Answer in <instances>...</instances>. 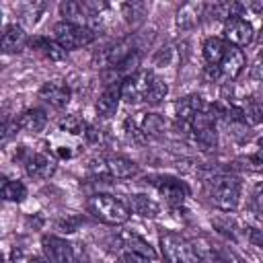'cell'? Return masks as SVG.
Wrapping results in <instances>:
<instances>
[{
	"mask_svg": "<svg viewBox=\"0 0 263 263\" xmlns=\"http://www.w3.org/2000/svg\"><path fill=\"white\" fill-rule=\"evenodd\" d=\"M205 193L218 210L232 212L240 201L242 183L234 175H216L205 183Z\"/></svg>",
	"mask_w": 263,
	"mask_h": 263,
	"instance_id": "obj_1",
	"label": "cell"
},
{
	"mask_svg": "<svg viewBox=\"0 0 263 263\" xmlns=\"http://www.w3.org/2000/svg\"><path fill=\"white\" fill-rule=\"evenodd\" d=\"M88 212L99 218L101 222L105 224H113V226H119V224H125L129 220V205H125L121 199L113 197V195H107V193H97L88 199Z\"/></svg>",
	"mask_w": 263,
	"mask_h": 263,
	"instance_id": "obj_2",
	"label": "cell"
},
{
	"mask_svg": "<svg viewBox=\"0 0 263 263\" xmlns=\"http://www.w3.org/2000/svg\"><path fill=\"white\" fill-rule=\"evenodd\" d=\"M160 251L166 263H201L193 247L181 234L171 232V230L160 234Z\"/></svg>",
	"mask_w": 263,
	"mask_h": 263,
	"instance_id": "obj_3",
	"label": "cell"
},
{
	"mask_svg": "<svg viewBox=\"0 0 263 263\" xmlns=\"http://www.w3.org/2000/svg\"><path fill=\"white\" fill-rule=\"evenodd\" d=\"M53 39L66 49H80L88 43L95 41V31L88 29V27H80V25H72V23H58L53 27Z\"/></svg>",
	"mask_w": 263,
	"mask_h": 263,
	"instance_id": "obj_4",
	"label": "cell"
},
{
	"mask_svg": "<svg viewBox=\"0 0 263 263\" xmlns=\"http://www.w3.org/2000/svg\"><path fill=\"white\" fill-rule=\"evenodd\" d=\"M156 74L150 70H138L136 74L127 76L121 82V101L136 105V103H146V97L152 88Z\"/></svg>",
	"mask_w": 263,
	"mask_h": 263,
	"instance_id": "obj_5",
	"label": "cell"
},
{
	"mask_svg": "<svg viewBox=\"0 0 263 263\" xmlns=\"http://www.w3.org/2000/svg\"><path fill=\"white\" fill-rule=\"evenodd\" d=\"M154 249L138 234H125L121 242L119 263H154Z\"/></svg>",
	"mask_w": 263,
	"mask_h": 263,
	"instance_id": "obj_6",
	"label": "cell"
},
{
	"mask_svg": "<svg viewBox=\"0 0 263 263\" xmlns=\"http://www.w3.org/2000/svg\"><path fill=\"white\" fill-rule=\"evenodd\" d=\"M92 168L101 175H109L115 179H127V177H134L138 173V164L125 156H119V154H109V156L97 158Z\"/></svg>",
	"mask_w": 263,
	"mask_h": 263,
	"instance_id": "obj_7",
	"label": "cell"
},
{
	"mask_svg": "<svg viewBox=\"0 0 263 263\" xmlns=\"http://www.w3.org/2000/svg\"><path fill=\"white\" fill-rule=\"evenodd\" d=\"M150 185H154L158 189L160 195H164V199L171 205H181L187 197H189V189L183 181L175 179V177H152Z\"/></svg>",
	"mask_w": 263,
	"mask_h": 263,
	"instance_id": "obj_8",
	"label": "cell"
},
{
	"mask_svg": "<svg viewBox=\"0 0 263 263\" xmlns=\"http://www.w3.org/2000/svg\"><path fill=\"white\" fill-rule=\"evenodd\" d=\"M224 39L234 47H247L255 39L253 25L245 18H230L224 23Z\"/></svg>",
	"mask_w": 263,
	"mask_h": 263,
	"instance_id": "obj_9",
	"label": "cell"
},
{
	"mask_svg": "<svg viewBox=\"0 0 263 263\" xmlns=\"http://www.w3.org/2000/svg\"><path fill=\"white\" fill-rule=\"evenodd\" d=\"M41 247L47 263H72L74 259V247L60 236H43Z\"/></svg>",
	"mask_w": 263,
	"mask_h": 263,
	"instance_id": "obj_10",
	"label": "cell"
},
{
	"mask_svg": "<svg viewBox=\"0 0 263 263\" xmlns=\"http://www.w3.org/2000/svg\"><path fill=\"white\" fill-rule=\"evenodd\" d=\"M25 171L29 177L45 181L55 173V160L45 152H33L25 160Z\"/></svg>",
	"mask_w": 263,
	"mask_h": 263,
	"instance_id": "obj_11",
	"label": "cell"
},
{
	"mask_svg": "<svg viewBox=\"0 0 263 263\" xmlns=\"http://www.w3.org/2000/svg\"><path fill=\"white\" fill-rule=\"evenodd\" d=\"M70 97H72L70 88L60 80H49L39 88V99H43L55 109H64L70 103Z\"/></svg>",
	"mask_w": 263,
	"mask_h": 263,
	"instance_id": "obj_12",
	"label": "cell"
},
{
	"mask_svg": "<svg viewBox=\"0 0 263 263\" xmlns=\"http://www.w3.org/2000/svg\"><path fill=\"white\" fill-rule=\"evenodd\" d=\"M60 14L64 16L66 23H72V25H80V27H90L92 23V14L86 6V2H76V0H68V2H62L60 4Z\"/></svg>",
	"mask_w": 263,
	"mask_h": 263,
	"instance_id": "obj_13",
	"label": "cell"
},
{
	"mask_svg": "<svg viewBox=\"0 0 263 263\" xmlns=\"http://www.w3.org/2000/svg\"><path fill=\"white\" fill-rule=\"evenodd\" d=\"M119 101H121V84H107L105 90L97 99V105H95L97 115L103 119L113 117L119 107Z\"/></svg>",
	"mask_w": 263,
	"mask_h": 263,
	"instance_id": "obj_14",
	"label": "cell"
},
{
	"mask_svg": "<svg viewBox=\"0 0 263 263\" xmlns=\"http://www.w3.org/2000/svg\"><path fill=\"white\" fill-rule=\"evenodd\" d=\"M205 107H208V105L203 103V99H201L199 95H187V97H183L181 101L175 103L177 121H181V123H185V125L189 127V123L193 121V117H195L197 113H201Z\"/></svg>",
	"mask_w": 263,
	"mask_h": 263,
	"instance_id": "obj_15",
	"label": "cell"
},
{
	"mask_svg": "<svg viewBox=\"0 0 263 263\" xmlns=\"http://www.w3.org/2000/svg\"><path fill=\"white\" fill-rule=\"evenodd\" d=\"M242 68H245V53H242V49L230 45L228 51H226V55L222 58V62L218 66L220 74L224 78H228V80H234L242 72Z\"/></svg>",
	"mask_w": 263,
	"mask_h": 263,
	"instance_id": "obj_16",
	"label": "cell"
},
{
	"mask_svg": "<svg viewBox=\"0 0 263 263\" xmlns=\"http://www.w3.org/2000/svg\"><path fill=\"white\" fill-rule=\"evenodd\" d=\"M16 125H18V129H23L27 134H39L47 125V115H45L43 109L33 107V109H27V111L21 113Z\"/></svg>",
	"mask_w": 263,
	"mask_h": 263,
	"instance_id": "obj_17",
	"label": "cell"
},
{
	"mask_svg": "<svg viewBox=\"0 0 263 263\" xmlns=\"http://www.w3.org/2000/svg\"><path fill=\"white\" fill-rule=\"evenodd\" d=\"M27 43V33L21 25H8L2 33V51L4 53H16L25 47Z\"/></svg>",
	"mask_w": 263,
	"mask_h": 263,
	"instance_id": "obj_18",
	"label": "cell"
},
{
	"mask_svg": "<svg viewBox=\"0 0 263 263\" xmlns=\"http://www.w3.org/2000/svg\"><path fill=\"white\" fill-rule=\"evenodd\" d=\"M31 47H33V51H37L39 55H43L45 60H51V62H60V60L66 58V49L55 39L33 37L31 39Z\"/></svg>",
	"mask_w": 263,
	"mask_h": 263,
	"instance_id": "obj_19",
	"label": "cell"
},
{
	"mask_svg": "<svg viewBox=\"0 0 263 263\" xmlns=\"http://www.w3.org/2000/svg\"><path fill=\"white\" fill-rule=\"evenodd\" d=\"M228 47H230V43L226 39H220V37L205 39V43H203V58H205V62L210 66H216L218 68L220 62H222V58L226 55Z\"/></svg>",
	"mask_w": 263,
	"mask_h": 263,
	"instance_id": "obj_20",
	"label": "cell"
},
{
	"mask_svg": "<svg viewBox=\"0 0 263 263\" xmlns=\"http://www.w3.org/2000/svg\"><path fill=\"white\" fill-rule=\"evenodd\" d=\"M129 210H132L134 214L142 216V218H154V216L160 212L158 203H156L152 197L142 195V193H138V195H132V197H129Z\"/></svg>",
	"mask_w": 263,
	"mask_h": 263,
	"instance_id": "obj_21",
	"label": "cell"
},
{
	"mask_svg": "<svg viewBox=\"0 0 263 263\" xmlns=\"http://www.w3.org/2000/svg\"><path fill=\"white\" fill-rule=\"evenodd\" d=\"M144 138H154L164 132V119L158 113H144L142 119H134Z\"/></svg>",
	"mask_w": 263,
	"mask_h": 263,
	"instance_id": "obj_22",
	"label": "cell"
},
{
	"mask_svg": "<svg viewBox=\"0 0 263 263\" xmlns=\"http://www.w3.org/2000/svg\"><path fill=\"white\" fill-rule=\"evenodd\" d=\"M0 193H2V199H6V201H23L27 197V187L23 181L8 179L2 183Z\"/></svg>",
	"mask_w": 263,
	"mask_h": 263,
	"instance_id": "obj_23",
	"label": "cell"
},
{
	"mask_svg": "<svg viewBox=\"0 0 263 263\" xmlns=\"http://www.w3.org/2000/svg\"><path fill=\"white\" fill-rule=\"evenodd\" d=\"M203 10V4H185L177 14V25L181 29H189L199 21V12Z\"/></svg>",
	"mask_w": 263,
	"mask_h": 263,
	"instance_id": "obj_24",
	"label": "cell"
},
{
	"mask_svg": "<svg viewBox=\"0 0 263 263\" xmlns=\"http://www.w3.org/2000/svg\"><path fill=\"white\" fill-rule=\"evenodd\" d=\"M238 109H240L242 119H245L247 125H257V123L263 121V107L255 99H247L245 105H240Z\"/></svg>",
	"mask_w": 263,
	"mask_h": 263,
	"instance_id": "obj_25",
	"label": "cell"
},
{
	"mask_svg": "<svg viewBox=\"0 0 263 263\" xmlns=\"http://www.w3.org/2000/svg\"><path fill=\"white\" fill-rule=\"evenodd\" d=\"M121 12H123V16H125L127 23L136 25V23H140V21L146 16L148 4H146V2H125V4L121 6Z\"/></svg>",
	"mask_w": 263,
	"mask_h": 263,
	"instance_id": "obj_26",
	"label": "cell"
},
{
	"mask_svg": "<svg viewBox=\"0 0 263 263\" xmlns=\"http://www.w3.org/2000/svg\"><path fill=\"white\" fill-rule=\"evenodd\" d=\"M166 92H168V84H166L160 76H156L154 82H152V88H150V92H148V97H146V103H148V105H158V103L164 101Z\"/></svg>",
	"mask_w": 263,
	"mask_h": 263,
	"instance_id": "obj_27",
	"label": "cell"
},
{
	"mask_svg": "<svg viewBox=\"0 0 263 263\" xmlns=\"http://www.w3.org/2000/svg\"><path fill=\"white\" fill-rule=\"evenodd\" d=\"M60 127L64 129V132H68V134H72V136H80V134H86V123H84V119L82 117H78V115H68L62 123H60Z\"/></svg>",
	"mask_w": 263,
	"mask_h": 263,
	"instance_id": "obj_28",
	"label": "cell"
},
{
	"mask_svg": "<svg viewBox=\"0 0 263 263\" xmlns=\"http://www.w3.org/2000/svg\"><path fill=\"white\" fill-rule=\"evenodd\" d=\"M249 208H251L255 214L263 216V183L255 185V189H253V193H251V199H249Z\"/></svg>",
	"mask_w": 263,
	"mask_h": 263,
	"instance_id": "obj_29",
	"label": "cell"
},
{
	"mask_svg": "<svg viewBox=\"0 0 263 263\" xmlns=\"http://www.w3.org/2000/svg\"><path fill=\"white\" fill-rule=\"evenodd\" d=\"M205 261L208 263H232V255L228 257L226 253L222 251H216V249H210L208 255H205Z\"/></svg>",
	"mask_w": 263,
	"mask_h": 263,
	"instance_id": "obj_30",
	"label": "cell"
},
{
	"mask_svg": "<svg viewBox=\"0 0 263 263\" xmlns=\"http://www.w3.org/2000/svg\"><path fill=\"white\" fill-rule=\"evenodd\" d=\"M245 234H247V238H249L253 245H257V247H261V249H263V232H261V230L247 228V230H245Z\"/></svg>",
	"mask_w": 263,
	"mask_h": 263,
	"instance_id": "obj_31",
	"label": "cell"
},
{
	"mask_svg": "<svg viewBox=\"0 0 263 263\" xmlns=\"http://www.w3.org/2000/svg\"><path fill=\"white\" fill-rule=\"evenodd\" d=\"M82 247L84 245H76L74 247V259H72V263H90L88 257H86V251Z\"/></svg>",
	"mask_w": 263,
	"mask_h": 263,
	"instance_id": "obj_32",
	"label": "cell"
},
{
	"mask_svg": "<svg viewBox=\"0 0 263 263\" xmlns=\"http://www.w3.org/2000/svg\"><path fill=\"white\" fill-rule=\"evenodd\" d=\"M251 76H253L255 80H261V82H263V64H257V66L253 68Z\"/></svg>",
	"mask_w": 263,
	"mask_h": 263,
	"instance_id": "obj_33",
	"label": "cell"
},
{
	"mask_svg": "<svg viewBox=\"0 0 263 263\" xmlns=\"http://www.w3.org/2000/svg\"><path fill=\"white\" fill-rule=\"evenodd\" d=\"M253 160H255V162H259V164H263V148H261L257 154H253Z\"/></svg>",
	"mask_w": 263,
	"mask_h": 263,
	"instance_id": "obj_34",
	"label": "cell"
},
{
	"mask_svg": "<svg viewBox=\"0 0 263 263\" xmlns=\"http://www.w3.org/2000/svg\"><path fill=\"white\" fill-rule=\"evenodd\" d=\"M27 263H47V259H41V257H29Z\"/></svg>",
	"mask_w": 263,
	"mask_h": 263,
	"instance_id": "obj_35",
	"label": "cell"
},
{
	"mask_svg": "<svg viewBox=\"0 0 263 263\" xmlns=\"http://www.w3.org/2000/svg\"><path fill=\"white\" fill-rule=\"evenodd\" d=\"M257 43H259V45H263V29L259 31V37H257Z\"/></svg>",
	"mask_w": 263,
	"mask_h": 263,
	"instance_id": "obj_36",
	"label": "cell"
},
{
	"mask_svg": "<svg viewBox=\"0 0 263 263\" xmlns=\"http://www.w3.org/2000/svg\"><path fill=\"white\" fill-rule=\"evenodd\" d=\"M232 263H245L240 257H236V255H232Z\"/></svg>",
	"mask_w": 263,
	"mask_h": 263,
	"instance_id": "obj_37",
	"label": "cell"
}]
</instances>
